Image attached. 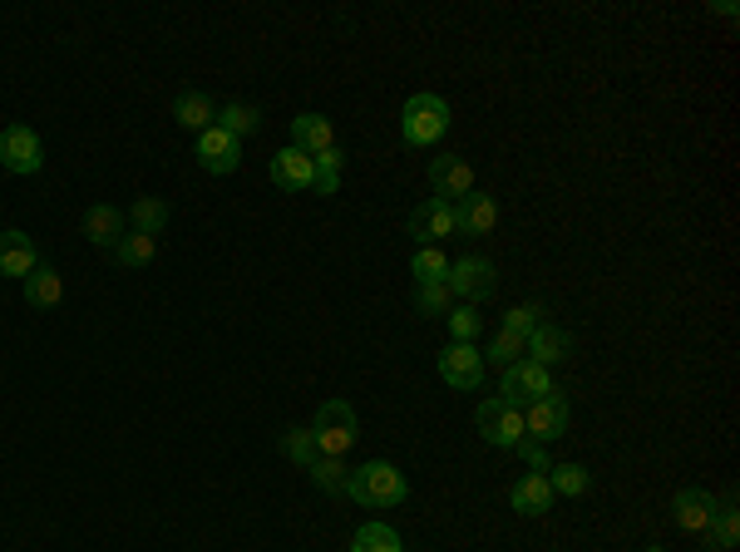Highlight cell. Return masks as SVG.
<instances>
[{"instance_id":"obj_1","label":"cell","mask_w":740,"mask_h":552,"mask_svg":"<svg viewBox=\"0 0 740 552\" xmlns=\"http://www.w3.org/2000/svg\"><path fill=\"white\" fill-rule=\"evenodd\" d=\"M405 493H410L405 474L385 459H370L356 474H346V498H356L361 508H395L405 503Z\"/></svg>"},{"instance_id":"obj_2","label":"cell","mask_w":740,"mask_h":552,"mask_svg":"<svg viewBox=\"0 0 740 552\" xmlns=\"http://www.w3.org/2000/svg\"><path fill=\"white\" fill-rule=\"evenodd\" d=\"M450 134V104L440 94H410L400 109V138L410 148H435Z\"/></svg>"},{"instance_id":"obj_3","label":"cell","mask_w":740,"mask_h":552,"mask_svg":"<svg viewBox=\"0 0 740 552\" xmlns=\"http://www.w3.org/2000/svg\"><path fill=\"white\" fill-rule=\"evenodd\" d=\"M311 434H316V444H321V454L341 459V454L351 449L356 439H361V420H356V410L346 405V400H326V405L316 410Z\"/></svg>"},{"instance_id":"obj_4","label":"cell","mask_w":740,"mask_h":552,"mask_svg":"<svg viewBox=\"0 0 740 552\" xmlns=\"http://www.w3.org/2000/svg\"><path fill=\"white\" fill-rule=\"evenodd\" d=\"M444 286H450V296H464L469 306H479L499 291V272H494L489 257H459V262H450Z\"/></svg>"},{"instance_id":"obj_5","label":"cell","mask_w":740,"mask_h":552,"mask_svg":"<svg viewBox=\"0 0 740 552\" xmlns=\"http://www.w3.org/2000/svg\"><path fill=\"white\" fill-rule=\"evenodd\" d=\"M40 163H45L40 134L30 129V124H6V129H0V168L25 178V173H40Z\"/></svg>"},{"instance_id":"obj_6","label":"cell","mask_w":740,"mask_h":552,"mask_svg":"<svg viewBox=\"0 0 740 552\" xmlns=\"http://www.w3.org/2000/svg\"><path fill=\"white\" fill-rule=\"evenodd\" d=\"M474 424H479V434L494 449H518L524 444V410L509 405V400H484L474 410Z\"/></svg>"},{"instance_id":"obj_7","label":"cell","mask_w":740,"mask_h":552,"mask_svg":"<svg viewBox=\"0 0 740 552\" xmlns=\"http://www.w3.org/2000/svg\"><path fill=\"white\" fill-rule=\"evenodd\" d=\"M568 434V400L563 390H553V395L543 400H528L524 405V439L528 444H553Z\"/></svg>"},{"instance_id":"obj_8","label":"cell","mask_w":740,"mask_h":552,"mask_svg":"<svg viewBox=\"0 0 740 552\" xmlns=\"http://www.w3.org/2000/svg\"><path fill=\"white\" fill-rule=\"evenodd\" d=\"M543 395H553V380H548L543 365H533V360H514V365L504 370V395L499 400H509V405L524 410L528 400H543Z\"/></svg>"},{"instance_id":"obj_9","label":"cell","mask_w":740,"mask_h":552,"mask_svg":"<svg viewBox=\"0 0 740 552\" xmlns=\"http://www.w3.org/2000/svg\"><path fill=\"white\" fill-rule=\"evenodd\" d=\"M405 232L420 242V247H440L444 237H454V212H450V203H440V198H425V203L410 212Z\"/></svg>"},{"instance_id":"obj_10","label":"cell","mask_w":740,"mask_h":552,"mask_svg":"<svg viewBox=\"0 0 740 552\" xmlns=\"http://www.w3.org/2000/svg\"><path fill=\"white\" fill-rule=\"evenodd\" d=\"M198 168H208V173H218V178L237 173V168H242V144L213 124V129L198 134Z\"/></svg>"},{"instance_id":"obj_11","label":"cell","mask_w":740,"mask_h":552,"mask_svg":"<svg viewBox=\"0 0 740 552\" xmlns=\"http://www.w3.org/2000/svg\"><path fill=\"white\" fill-rule=\"evenodd\" d=\"M430 188H435L440 203H459L464 193H474V173H469V163H464V158H454V153L430 158Z\"/></svg>"},{"instance_id":"obj_12","label":"cell","mask_w":740,"mask_h":552,"mask_svg":"<svg viewBox=\"0 0 740 552\" xmlns=\"http://www.w3.org/2000/svg\"><path fill=\"white\" fill-rule=\"evenodd\" d=\"M440 380L450 390H479V380H484V355L474 346H459L454 341L450 350L440 355Z\"/></svg>"},{"instance_id":"obj_13","label":"cell","mask_w":740,"mask_h":552,"mask_svg":"<svg viewBox=\"0 0 740 552\" xmlns=\"http://www.w3.org/2000/svg\"><path fill=\"white\" fill-rule=\"evenodd\" d=\"M454 212V232H464V237H484V232H494V222H499V203H494L489 193H464L459 203H450Z\"/></svg>"},{"instance_id":"obj_14","label":"cell","mask_w":740,"mask_h":552,"mask_svg":"<svg viewBox=\"0 0 740 552\" xmlns=\"http://www.w3.org/2000/svg\"><path fill=\"white\" fill-rule=\"evenodd\" d=\"M573 355V336L563 331V326H548V321H538L533 326V336L524 341V360H533V365H558V360H568Z\"/></svg>"},{"instance_id":"obj_15","label":"cell","mask_w":740,"mask_h":552,"mask_svg":"<svg viewBox=\"0 0 740 552\" xmlns=\"http://www.w3.org/2000/svg\"><path fill=\"white\" fill-rule=\"evenodd\" d=\"M35 267H40V247L30 242V232H20V227L0 232V276H20L25 282Z\"/></svg>"},{"instance_id":"obj_16","label":"cell","mask_w":740,"mask_h":552,"mask_svg":"<svg viewBox=\"0 0 740 552\" xmlns=\"http://www.w3.org/2000/svg\"><path fill=\"white\" fill-rule=\"evenodd\" d=\"M296 153H306V158H321L326 148H336V129H331V119L326 114H296L292 119V144Z\"/></svg>"},{"instance_id":"obj_17","label":"cell","mask_w":740,"mask_h":552,"mask_svg":"<svg viewBox=\"0 0 740 552\" xmlns=\"http://www.w3.org/2000/svg\"><path fill=\"white\" fill-rule=\"evenodd\" d=\"M267 178L282 188V193H306L311 178H316V163L306 153H296V148H282V153L267 163Z\"/></svg>"},{"instance_id":"obj_18","label":"cell","mask_w":740,"mask_h":552,"mask_svg":"<svg viewBox=\"0 0 740 552\" xmlns=\"http://www.w3.org/2000/svg\"><path fill=\"white\" fill-rule=\"evenodd\" d=\"M124 232H129V212H119L114 203H94L89 212H84V237H89L94 247L109 252Z\"/></svg>"},{"instance_id":"obj_19","label":"cell","mask_w":740,"mask_h":552,"mask_svg":"<svg viewBox=\"0 0 740 552\" xmlns=\"http://www.w3.org/2000/svg\"><path fill=\"white\" fill-rule=\"evenodd\" d=\"M672 513H676V523H681L686 533H706L711 518H716V498L701 493V488H681V493L672 498Z\"/></svg>"},{"instance_id":"obj_20","label":"cell","mask_w":740,"mask_h":552,"mask_svg":"<svg viewBox=\"0 0 740 552\" xmlns=\"http://www.w3.org/2000/svg\"><path fill=\"white\" fill-rule=\"evenodd\" d=\"M25 301L35 306V311H50V306L65 301V282H60V272L50 267V262H40V267L25 276Z\"/></svg>"},{"instance_id":"obj_21","label":"cell","mask_w":740,"mask_h":552,"mask_svg":"<svg viewBox=\"0 0 740 552\" xmlns=\"http://www.w3.org/2000/svg\"><path fill=\"white\" fill-rule=\"evenodd\" d=\"M514 513H528V518H538V513H548L553 508V488H548V474H524V479L514 484Z\"/></svg>"},{"instance_id":"obj_22","label":"cell","mask_w":740,"mask_h":552,"mask_svg":"<svg viewBox=\"0 0 740 552\" xmlns=\"http://www.w3.org/2000/svg\"><path fill=\"white\" fill-rule=\"evenodd\" d=\"M173 119L183 124L188 134H203V129H213V124H218V109H213L208 94L188 89V94H178V99H173Z\"/></svg>"},{"instance_id":"obj_23","label":"cell","mask_w":740,"mask_h":552,"mask_svg":"<svg viewBox=\"0 0 740 552\" xmlns=\"http://www.w3.org/2000/svg\"><path fill=\"white\" fill-rule=\"evenodd\" d=\"M277 444H282V454H287L292 464H302V469H311V464L321 459V444H316L311 424H292V429H282Z\"/></svg>"},{"instance_id":"obj_24","label":"cell","mask_w":740,"mask_h":552,"mask_svg":"<svg viewBox=\"0 0 740 552\" xmlns=\"http://www.w3.org/2000/svg\"><path fill=\"white\" fill-rule=\"evenodd\" d=\"M109 257L119 262V267H148V262L158 257V237H148V232H124L109 247Z\"/></svg>"},{"instance_id":"obj_25","label":"cell","mask_w":740,"mask_h":552,"mask_svg":"<svg viewBox=\"0 0 740 552\" xmlns=\"http://www.w3.org/2000/svg\"><path fill=\"white\" fill-rule=\"evenodd\" d=\"M706 538H711V548H716V552H736V538H740V523H736V498L716 503V518H711V528H706Z\"/></svg>"},{"instance_id":"obj_26","label":"cell","mask_w":740,"mask_h":552,"mask_svg":"<svg viewBox=\"0 0 740 552\" xmlns=\"http://www.w3.org/2000/svg\"><path fill=\"white\" fill-rule=\"evenodd\" d=\"M351 552H405V543H400V533L390 523H361Z\"/></svg>"},{"instance_id":"obj_27","label":"cell","mask_w":740,"mask_h":552,"mask_svg":"<svg viewBox=\"0 0 740 552\" xmlns=\"http://www.w3.org/2000/svg\"><path fill=\"white\" fill-rule=\"evenodd\" d=\"M218 129L242 144L247 134L262 129V109H252V104H228V109H218Z\"/></svg>"},{"instance_id":"obj_28","label":"cell","mask_w":740,"mask_h":552,"mask_svg":"<svg viewBox=\"0 0 740 552\" xmlns=\"http://www.w3.org/2000/svg\"><path fill=\"white\" fill-rule=\"evenodd\" d=\"M163 227H168V203H163V198H139V203L129 208V232H148V237H158Z\"/></svg>"},{"instance_id":"obj_29","label":"cell","mask_w":740,"mask_h":552,"mask_svg":"<svg viewBox=\"0 0 740 552\" xmlns=\"http://www.w3.org/2000/svg\"><path fill=\"white\" fill-rule=\"evenodd\" d=\"M316 163V178H311V188L321 198H331V193H341V168H346V153L341 148H326L321 158H311Z\"/></svg>"},{"instance_id":"obj_30","label":"cell","mask_w":740,"mask_h":552,"mask_svg":"<svg viewBox=\"0 0 740 552\" xmlns=\"http://www.w3.org/2000/svg\"><path fill=\"white\" fill-rule=\"evenodd\" d=\"M588 469L583 464H553V469H548V488H553V493H563V498H583L588 493Z\"/></svg>"},{"instance_id":"obj_31","label":"cell","mask_w":740,"mask_h":552,"mask_svg":"<svg viewBox=\"0 0 740 552\" xmlns=\"http://www.w3.org/2000/svg\"><path fill=\"white\" fill-rule=\"evenodd\" d=\"M479 331H484L479 306H469V301L454 306V311H450V336H454V341H459V346H474V341H479Z\"/></svg>"},{"instance_id":"obj_32","label":"cell","mask_w":740,"mask_h":552,"mask_svg":"<svg viewBox=\"0 0 740 552\" xmlns=\"http://www.w3.org/2000/svg\"><path fill=\"white\" fill-rule=\"evenodd\" d=\"M306 474H311V484L326 488V493H346V474H351V469H346L341 459H331V454H321V459H316Z\"/></svg>"},{"instance_id":"obj_33","label":"cell","mask_w":740,"mask_h":552,"mask_svg":"<svg viewBox=\"0 0 740 552\" xmlns=\"http://www.w3.org/2000/svg\"><path fill=\"white\" fill-rule=\"evenodd\" d=\"M415 311L420 316H450V286H444V282H420L415 286Z\"/></svg>"},{"instance_id":"obj_34","label":"cell","mask_w":740,"mask_h":552,"mask_svg":"<svg viewBox=\"0 0 740 552\" xmlns=\"http://www.w3.org/2000/svg\"><path fill=\"white\" fill-rule=\"evenodd\" d=\"M410 272H415V282H444V276H450V257H444L440 247H420Z\"/></svg>"},{"instance_id":"obj_35","label":"cell","mask_w":740,"mask_h":552,"mask_svg":"<svg viewBox=\"0 0 740 552\" xmlns=\"http://www.w3.org/2000/svg\"><path fill=\"white\" fill-rule=\"evenodd\" d=\"M514 360H524V341H518V336H494L489 341V350H484V365H499V370H509Z\"/></svg>"},{"instance_id":"obj_36","label":"cell","mask_w":740,"mask_h":552,"mask_svg":"<svg viewBox=\"0 0 740 552\" xmlns=\"http://www.w3.org/2000/svg\"><path fill=\"white\" fill-rule=\"evenodd\" d=\"M538 321H543V311H538V306H514V311L504 316V336H518V341H528Z\"/></svg>"},{"instance_id":"obj_37","label":"cell","mask_w":740,"mask_h":552,"mask_svg":"<svg viewBox=\"0 0 740 552\" xmlns=\"http://www.w3.org/2000/svg\"><path fill=\"white\" fill-rule=\"evenodd\" d=\"M518 454H524V459L528 464H533V474H548V469H553V464H548V454H543V444H518Z\"/></svg>"},{"instance_id":"obj_38","label":"cell","mask_w":740,"mask_h":552,"mask_svg":"<svg viewBox=\"0 0 740 552\" xmlns=\"http://www.w3.org/2000/svg\"><path fill=\"white\" fill-rule=\"evenodd\" d=\"M647 552H666V548H647Z\"/></svg>"}]
</instances>
